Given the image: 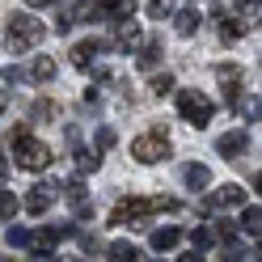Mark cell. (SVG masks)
Masks as SVG:
<instances>
[{"instance_id": "1", "label": "cell", "mask_w": 262, "mask_h": 262, "mask_svg": "<svg viewBox=\"0 0 262 262\" xmlns=\"http://www.w3.org/2000/svg\"><path fill=\"white\" fill-rule=\"evenodd\" d=\"M13 161H17L21 169H30V173H42V169H51L55 152H51L42 140H34V136H30V131L21 127V131H13Z\"/></svg>"}, {"instance_id": "2", "label": "cell", "mask_w": 262, "mask_h": 262, "mask_svg": "<svg viewBox=\"0 0 262 262\" xmlns=\"http://www.w3.org/2000/svg\"><path fill=\"white\" fill-rule=\"evenodd\" d=\"M157 211H178V203L173 199H123V203H114L110 224H144Z\"/></svg>"}, {"instance_id": "3", "label": "cell", "mask_w": 262, "mask_h": 262, "mask_svg": "<svg viewBox=\"0 0 262 262\" xmlns=\"http://www.w3.org/2000/svg\"><path fill=\"white\" fill-rule=\"evenodd\" d=\"M131 157L140 161V165H161V161H169V136L165 131H148V136H136L131 140Z\"/></svg>"}, {"instance_id": "4", "label": "cell", "mask_w": 262, "mask_h": 262, "mask_svg": "<svg viewBox=\"0 0 262 262\" xmlns=\"http://www.w3.org/2000/svg\"><path fill=\"white\" fill-rule=\"evenodd\" d=\"M42 21L38 17H26V13H17V17H9V47L13 51H30V47L42 42Z\"/></svg>"}, {"instance_id": "5", "label": "cell", "mask_w": 262, "mask_h": 262, "mask_svg": "<svg viewBox=\"0 0 262 262\" xmlns=\"http://www.w3.org/2000/svg\"><path fill=\"white\" fill-rule=\"evenodd\" d=\"M211 110H216V106H211L199 89H182V93H178V119H186L190 127H207L211 123Z\"/></svg>"}, {"instance_id": "6", "label": "cell", "mask_w": 262, "mask_h": 262, "mask_svg": "<svg viewBox=\"0 0 262 262\" xmlns=\"http://www.w3.org/2000/svg\"><path fill=\"white\" fill-rule=\"evenodd\" d=\"M216 207H245V186H220L216 194H207V199L199 203L203 216H211Z\"/></svg>"}, {"instance_id": "7", "label": "cell", "mask_w": 262, "mask_h": 262, "mask_svg": "<svg viewBox=\"0 0 262 262\" xmlns=\"http://www.w3.org/2000/svg\"><path fill=\"white\" fill-rule=\"evenodd\" d=\"M63 199L72 203L76 220H89V216H93V199H89V190H85V182H80V178H72V182H63Z\"/></svg>"}, {"instance_id": "8", "label": "cell", "mask_w": 262, "mask_h": 262, "mask_svg": "<svg viewBox=\"0 0 262 262\" xmlns=\"http://www.w3.org/2000/svg\"><path fill=\"white\" fill-rule=\"evenodd\" d=\"M97 5V21H123L136 13V0H93Z\"/></svg>"}, {"instance_id": "9", "label": "cell", "mask_w": 262, "mask_h": 262, "mask_svg": "<svg viewBox=\"0 0 262 262\" xmlns=\"http://www.w3.org/2000/svg\"><path fill=\"white\" fill-rule=\"evenodd\" d=\"M216 152L228 161V157H245L250 152V136H245V131H224V136L216 140Z\"/></svg>"}, {"instance_id": "10", "label": "cell", "mask_w": 262, "mask_h": 262, "mask_svg": "<svg viewBox=\"0 0 262 262\" xmlns=\"http://www.w3.org/2000/svg\"><path fill=\"white\" fill-rule=\"evenodd\" d=\"M216 80L224 89V102H237V85H241V68L237 63H216Z\"/></svg>"}, {"instance_id": "11", "label": "cell", "mask_w": 262, "mask_h": 262, "mask_svg": "<svg viewBox=\"0 0 262 262\" xmlns=\"http://www.w3.org/2000/svg\"><path fill=\"white\" fill-rule=\"evenodd\" d=\"M97 55H102V42H97V38H85V42L72 47V63H76L80 72H93V59Z\"/></svg>"}, {"instance_id": "12", "label": "cell", "mask_w": 262, "mask_h": 262, "mask_svg": "<svg viewBox=\"0 0 262 262\" xmlns=\"http://www.w3.org/2000/svg\"><path fill=\"white\" fill-rule=\"evenodd\" d=\"M199 26H203V13H199V9H178V13H173V30H178L182 38L199 34Z\"/></svg>"}, {"instance_id": "13", "label": "cell", "mask_w": 262, "mask_h": 262, "mask_svg": "<svg viewBox=\"0 0 262 262\" xmlns=\"http://www.w3.org/2000/svg\"><path fill=\"white\" fill-rule=\"evenodd\" d=\"M114 47H123V51H136L140 47V26L131 17H123L119 26H114Z\"/></svg>"}, {"instance_id": "14", "label": "cell", "mask_w": 262, "mask_h": 262, "mask_svg": "<svg viewBox=\"0 0 262 262\" xmlns=\"http://www.w3.org/2000/svg\"><path fill=\"white\" fill-rule=\"evenodd\" d=\"M51 203H55V186H34L26 194V211H30V216H42Z\"/></svg>"}, {"instance_id": "15", "label": "cell", "mask_w": 262, "mask_h": 262, "mask_svg": "<svg viewBox=\"0 0 262 262\" xmlns=\"http://www.w3.org/2000/svg\"><path fill=\"white\" fill-rule=\"evenodd\" d=\"M178 241H182V228H173V224H165V228H157V233L148 237V245H152L157 254H169V250H173Z\"/></svg>"}, {"instance_id": "16", "label": "cell", "mask_w": 262, "mask_h": 262, "mask_svg": "<svg viewBox=\"0 0 262 262\" xmlns=\"http://www.w3.org/2000/svg\"><path fill=\"white\" fill-rule=\"evenodd\" d=\"M161 51H165L161 38H148V42L140 47V55H136V68H140V72H152L157 63H161Z\"/></svg>"}, {"instance_id": "17", "label": "cell", "mask_w": 262, "mask_h": 262, "mask_svg": "<svg viewBox=\"0 0 262 262\" xmlns=\"http://www.w3.org/2000/svg\"><path fill=\"white\" fill-rule=\"evenodd\" d=\"M182 182H186L190 190H207V186H211V169H207V165H186V169H182Z\"/></svg>"}, {"instance_id": "18", "label": "cell", "mask_w": 262, "mask_h": 262, "mask_svg": "<svg viewBox=\"0 0 262 262\" xmlns=\"http://www.w3.org/2000/svg\"><path fill=\"white\" fill-rule=\"evenodd\" d=\"M233 106H237V114H241L245 123H258V119H262V97H241V93H237Z\"/></svg>"}, {"instance_id": "19", "label": "cell", "mask_w": 262, "mask_h": 262, "mask_svg": "<svg viewBox=\"0 0 262 262\" xmlns=\"http://www.w3.org/2000/svg\"><path fill=\"white\" fill-rule=\"evenodd\" d=\"M55 114H59V106L51 102V97H38V102L30 106V119L34 123H55Z\"/></svg>"}, {"instance_id": "20", "label": "cell", "mask_w": 262, "mask_h": 262, "mask_svg": "<svg viewBox=\"0 0 262 262\" xmlns=\"http://www.w3.org/2000/svg\"><path fill=\"white\" fill-rule=\"evenodd\" d=\"M30 76H34L38 85H47V80H55V59H51V55H38L34 63H30Z\"/></svg>"}, {"instance_id": "21", "label": "cell", "mask_w": 262, "mask_h": 262, "mask_svg": "<svg viewBox=\"0 0 262 262\" xmlns=\"http://www.w3.org/2000/svg\"><path fill=\"white\" fill-rule=\"evenodd\" d=\"M72 161H76V173H93L97 165H102V152H93V148H76Z\"/></svg>"}, {"instance_id": "22", "label": "cell", "mask_w": 262, "mask_h": 262, "mask_svg": "<svg viewBox=\"0 0 262 262\" xmlns=\"http://www.w3.org/2000/svg\"><path fill=\"white\" fill-rule=\"evenodd\" d=\"M5 241L13 245V250H30V241H34V233H30V228H21V224H13L9 233H5Z\"/></svg>"}, {"instance_id": "23", "label": "cell", "mask_w": 262, "mask_h": 262, "mask_svg": "<svg viewBox=\"0 0 262 262\" xmlns=\"http://www.w3.org/2000/svg\"><path fill=\"white\" fill-rule=\"evenodd\" d=\"M106 258H114V262H131V258H140V250H136V245H127V241H114V245H106Z\"/></svg>"}, {"instance_id": "24", "label": "cell", "mask_w": 262, "mask_h": 262, "mask_svg": "<svg viewBox=\"0 0 262 262\" xmlns=\"http://www.w3.org/2000/svg\"><path fill=\"white\" fill-rule=\"evenodd\" d=\"M233 9H237V17H245V21L262 17V0H233Z\"/></svg>"}, {"instance_id": "25", "label": "cell", "mask_w": 262, "mask_h": 262, "mask_svg": "<svg viewBox=\"0 0 262 262\" xmlns=\"http://www.w3.org/2000/svg\"><path fill=\"white\" fill-rule=\"evenodd\" d=\"M211 237H216V228H207V224H199V228H190V245H194V254H203L207 245H211Z\"/></svg>"}, {"instance_id": "26", "label": "cell", "mask_w": 262, "mask_h": 262, "mask_svg": "<svg viewBox=\"0 0 262 262\" xmlns=\"http://www.w3.org/2000/svg\"><path fill=\"white\" fill-rule=\"evenodd\" d=\"M241 228H245V233H262V207H245Z\"/></svg>"}, {"instance_id": "27", "label": "cell", "mask_w": 262, "mask_h": 262, "mask_svg": "<svg viewBox=\"0 0 262 262\" xmlns=\"http://www.w3.org/2000/svg\"><path fill=\"white\" fill-rule=\"evenodd\" d=\"M17 194H9V190H0V220H13V216H17Z\"/></svg>"}, {"instance_id": "28", "label": "cell", "mask_w": 262, "mask_h": 262, "mask_svg": "<svg viewBox=\"0 0 262 262\" xmlns=\"http://www.w3.org/2000/svg\"><path fill=\"white\" fill-rule=\"evenodd\" d=\"M241 34H245V26H241V21H228V17L220 21V38H224V42H237Z\"/></svg>"}, {"instance_id": "29", "label": "cell", "mask_w": 262, "mask_h": 262, "mask_svg": "<svg viewBox=\"0 0 262 262\" xmlns=\"http://www.w3.org/2000/svg\"><path fill=\"white\" fill-rule=\"evenodd\" d=\"M152 93H157V97H169V93H173V76H169V72H157V76H152Z\"/></svg>"}, {"instance_id": "30", "label": "cell", "mask_w": 262, "mask_h": 262, "mask_svg": "<svg viewBox=\"0 0 262 262\" xmlns=\"http://www.w3.org/2000/svg\"><path fill=\"white\" fill-rule=\"evenodd\" d=\"M169 13H173V0H148V17H169Z\"/></svg>"}, {"instance_id": "31", "label": "cell", "mask_w": 262, "mask_h": 262, "mask_svg": "<svg viewBox=\"0 0 262 262\" xmlns=\"http://www.w3.org/2000/svg\"><path fill=\"white\" fill-rule=\"evenodd\" d=\"M93 144H97V152H106V148H114V127H97V136H93Z\"/></svg>"}, {"instance_id": "32", "label": "cell", "mask_w": 262, "mask_h": 262, "mask_svg": "<svg viewBox=\"0 0 262 262\" xmlns=\"http://www.w3.org/2000/svg\"><path fill=\"white\" fill-rule=\"evenodd\" d=\"M216 237H220L224 245H233V241H237V224H228V220H220V224H216Z\"/></svg>"}, {"instance_id": "33", "label": "cell", "mask_w": 262, "mask_h": 262, "mask_svg": "<svg viewBox=\"0 0 262 262\" xmlns=\"http://www.w3.org/2000/svg\"><path fill=\"white\" fill-rule=\"evenodd\" d=\"M21 80H26L21 68H5V85H21Z\"/></svg>"}, {"instance_id": "34", "label": "cell", "mask_w": 262, "mask_h": 262, "mask_svg": "<svg viewBox=\"0 0 262 262\" xmlns=\"http://www.w3.org/2000/svg\"><path fill=\"white\" fill-rule=\"evenodd\" d=\"M21 5H30V9H47V5H55V0H21Z\"/></svg>"}, {"instance_id": "35", "label": "cell", "mask_w": 262, "mask_h": 262, "mask_svg": "<svg viewBox=\"0 0 262 262\" xmlns=\"http://www.w3.org/2000/svg\"><path fill=\"white\" fill-rule=\"evenodd\" d=\"M5 178H9V161L0 157V186H5Z\"/></svg>"}, {"instance_id": "36", "label": "cell", "mask_w": 262, "mask_h": 262, "mask_svg": "<svg viewBox=\"0 0 262 262\" xmlns=\"http://www.w3.org/2000/svg\"><path fill=\"white\" fill-rule=\"evenodd\" d=\"M254 258H262V241H258V250H254Z\"/></svg>"}, {"instance_id": "37", "label": "cell", "mask_w": 262, "mask_h": 262, "mask_svg": "<svg viewBox=\"0 0 262 262\" xmlns=\"http://www.w3.org/2000/svg\"><path fill=\"white\" fill-rule=\"evenodd\" d=\"M0 114H5V93H0Z\"/></svg>"}, {"instance_id": "38", "label": "cell", "mask_w": 262, "mask_h": 262, "mask_svg": "<svg viewBox=\"0 0 262 262\" xmlns=\"http://www.w3.org/2000/svg\"><path fill=\"white\" fill-rule=\"evenodd\" d=\"M258 190H262V173H258Z\"/></svg>"}]
</instances>
